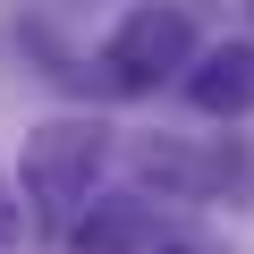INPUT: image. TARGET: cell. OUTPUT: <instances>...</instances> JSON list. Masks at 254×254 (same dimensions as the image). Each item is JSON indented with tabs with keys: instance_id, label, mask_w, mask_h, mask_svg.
Listing matches in <instances>:
<instances>
[{
	"instance_id": "cell-1",
	"label": "cell",
	"mask_w": 254,
	"mask_h": 254,
	"mask_svg": "<svg viewBox=\"0 0 254 254\" xmlns=\"http://www.w3.org/2000/svg\"><path fill=\"white\" fill-rule=\"evenodd\" d=\"M102 153H110V127L102 119H51V127H34V136H26V195L51 203V212L85 203Z\"/></svg>"
},
{
	"instance_id": "cell-2",
	"label": "cell",
	"mask_w": 254,
	"mask_h": 254,
	"mask_svg": "<svg viewBox=\"0 0 254 254\" xmlns=\"http://www.w3.org/2000/svg\"><path fill=\"white\" fill-rule=\"evenodd\" d=\"M195 60V26H187V9H136V17H119V34L102 43V68L127 85V93H144V85H161L170 68H187Z\"/></svg>"
},
{
	"instance_id": "cell-3",
	"label": "cell",
	"mask_w": 254,
	"mask_h": 254,
	"mask_svg": "<svg viewBox=\"0 0 254 254\" xmlns=\"http://www.w3.org/2000/svg\"><path fill=\"white\" fill-rule=\"evenodd\" d=\"M187 102L212 110V119H246V110H254V43H220V51L187 76Z\"/></svg>"
},
{
	"instance_id": "cell-4",
	"label": "cell",
	"mask_w": 254,
	"mask_h": 254,
	"mask_svg": "<svg viewBox=\"0 0 254 254\" xmlns=\"http://www.w3.org/2000/svg\"><path fill=\"white\" fill-rule=\"evenodd\" d=\"M153 246V212L144 203H93L68 229V254H144Z\"/></svg>"
},
{
	"instance_id": "cell-5",
	"label": "cell",
	"mask_w": 254,
	"mask_h": 254,
	"mask_svg": "<svg viewBox=\"0 0 254 254\" xmlns=\"http://www.w3.org/2000/svg\"><path fill=\"white\" fill-rule=\"evenodd\" d=\"M136 170H144V178H161V187L203 195V187H229V178H237V144H229V153H212V161H195V153H178L170 136H153V144H136Z\"/></svg>"
},
{
	"instance_id": "cell-6",
	"label": "cell",
	"mask_w": 254,
	"mask_h": 254,
	"mask_svg": "<svg viewBox=\"0 0 254 254\" xmlns=\"http://www.w3.org/2000/svg\"><path fill=\"white\" fill-rule=\"evenodd\" d=\"M0 246H26V203L9 195V178H0Z\"/></svg>"
},
{
	"instance_id": "cell-7",
	"label": "cell",
	"mask_w": 254,
	"mask_h": 254,
	"mask_svg": "<svg viewBox=\"0 0 254 254\" xmlns=\"http://www.w3.org/2000/svg\"><path fill=\"white\" fill-rule=\"evenodd\" d=\"M161 254H195V246H161Z\"/></svg>"
},
{
	"instance_id": "cell-8",
	"label": "cell",
	"mask_w": 254,
	"mask_h": 254,
	"mask_svg": "<svg viewBox=\"0 0 254 254\" xmlns=\"http://www.w3.org/2000/svg\"><path fill=\"white\" fill-rule=\"evenodd\" d=\"M246 9H254V0H246Z\"/></svg>"
}]
</instances>
